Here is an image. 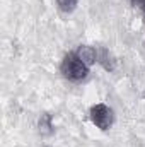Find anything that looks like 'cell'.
I'll use <instances>...</instances> for the list:
<instances>
[{"label": "cell", "mask_w": 145, "mask_h": 147, "mask_svg": "<svg viewBox=\"0 0 145 147\" xmlns=\"http://www.w3.org/2000/svg\"><path fill=\"white\" fill-rule=\"evenodd\" d=\"M77 3H79V0H56L58 9H60L62 12H65V14L73 12V10L77 9Z\"/></svg>", "instance_id": "cell-5"}, {"label": "cell", "mask_w": 145, "mask_h": 147, "mask_svg": "<svg viewBox=\"0 0 145 147\" xmlns=\"http://www.w3.org/2000/svg\"><path fill=\"white\" fill-rule=\"evenodd\" d=\"M89 69H91V67H87V65L82 62V58H80L75 51L67 53V55L63 57L62 63H60V72H62V75H63L67 80H72V82H80V80H84V79L87 77V74H89Z\"/></svg>", "instance_id": "cell-1"}, {"label": "cell", "mask_w": 145, "mask_h": 147, "mask_svg": "<svg viewBox=\"0 0 145 147\" xmlns=\"http://www.w3.org/2000/svg\"><path fill=\"white\" fill-rule=\"evenodd\" d=\"M75 53L82 58V62H84L87 67H91V65H94V63L97 62V48H94V46L82 45V46L77 48Z\"/></svg>", "instance_id": "cell-3"}, {"label": "cell", "mask_w": 145, "mask_h": 147, "mask_svg": "<svg viewBox=\"0 0 145 147\" xmlns=\"http://www.w3.org/2000/svg\"><path fill=\"white\" fill-rule=\"evenodd\" d=\"M97 63H101L106 70H113L114 60H113L111 53H109L106 48H97Z\"/></svg>", "instance_id": "cell-4"}, {"label": "cell", "mask_w": 145, "mask_h": 147, "mask_svg": "<svg viewBox=\"0 0 145 147\" xmlns=\"http://www.w3.org/2000/svg\"><path fill=\"white\" fill-rule=\"evenodd\" d=\"M132 5L137 7V9H140L142 14H144V17H145V0H132Z\"/></svg>", "instance_id": "cell-6"}, {"label": "cell", "mask_w": 145, "mask_h": 147, "mask_svg": "<svg viewBox=\"0 0 145 147\" xmlns=\"http://www.w3.org/2000/svg\"><path fill=\"white\" fill-rule=\"evenodd\" d=\"M89 116H91V121L101 130H109L114 123V111L104 103H97L91 106Z\"/></svg>", "instance_id": "cell-2"}]
</instances>
